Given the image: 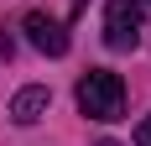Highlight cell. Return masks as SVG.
I'll list each match as a JSON object with an SVG mask.
<instances>
[{
    "mask_svg": "<svg viewBox=\"0 0 151 146\" xmlns=\"http://www.w3.org/2000/svg\"><path fill=\"white\" fill-rule=\"evenodd\" d=\"M78 110L89 120H120L125 115V84H120V73H109V68H89L83 78H78Z\"/></svg>",
    "mask_w": 151,
    "mask_h": 146,
    "instance_id": "cell-1",
    "label": "cell"
},
{
    "mask_svg": "<svg viewBox=\"0 0 151 146\" xmlns=\"http://www.w3.org/2000/svg\"><path fill=\"white\" fill-rule=\"evenodd\" d=\"M141 21H146L141 0H109V11H104V42L115 47V52H130V47L141 42Z\"/></svg>",
    "mask_w": 151,
    "mask_h": 146,
    "instance_id": "cell-2",
    "label": "cell"
},
{
    "mask_svg": "<svg viewBox=\"0 0 151 146\" xmlns=\"http://www.w3.org/2000/svg\"><path fill=\"white\" fill-rule=\"evenodd\" d=\"M21 31H26V42L37 52H47V58H63L68 52V31H63L58 16H47V11H26L21 16Z\"/></svg>",
    "mask_w": 151,
    "mask_h": 146,
    "instance_id": "cell-3",
    "label": "cell"
},
{
    "mask_svg": "<svg viewBox=\"0 0 151 146\" xmlns=\"http://www.w3.org/2000/svg\"><path fill=\"white\" fill-rule=\"evenodd\" d=\"M47 110H52V89H47V84H26L11 99V120H16V125H37Z\"/></svg>",
    "mask_w": 151,
    "mask_h": 146,
    "instance_id": "cell-4",
    "label": "cell"
},
{
    "mask_svg": "<svg viewBox=\"0 0 151 146\" xmlns=\"http://www.w3.org/2000/svg\"><path fill=\"white\" fill-rule=\"evenodd\" d=\"M136 146H151V115H146V120L136 125Z\"/></svg>",
    "mask_w": 151,
    "mask_h": 146,
    "instance_id": "cell-5",
    "label": "cell"
},
{
    "mask_svg": "<svg viewBox=\"0 0 151 146\" xmlns=\"http://www.w3.org/2000/svg\"><path fill=\"white\" fill-rule=\"evenodd\" d=\"M99 146H115V141H99Z\"/></svg>",
    "mask_w": 151,
    "mask_h": 146,
    "instance_id": "cell-6",
    "label": "cell"
}]
</instances>
